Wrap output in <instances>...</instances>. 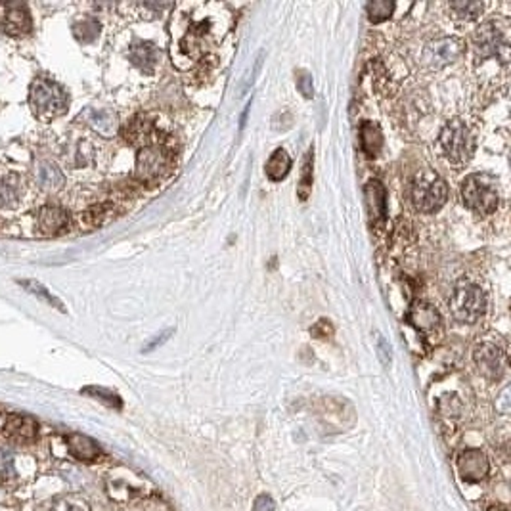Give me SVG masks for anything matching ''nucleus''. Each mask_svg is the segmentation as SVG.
<instances>
[{"label": "nucleus", "mask_w": 511, "mask_h": 511, "mask_svg": "<svg viewBox=\"0 0 511 511\" xmlns=\"http://www.w3.org/2000/svg\"><path fill=\"white\" fill-rule=\"evenodd\" d=\"M461 199L477 215H490L498 209L500 192L496 178L486 172H475L461 184Z\"/></svg>", "instance_id": "obj_1"}, {"label": "nucleus", "mask_w": 511, "mask_h": 511, "mask_svg": "<svg viewBox=\"0 0 511 511\" xmlns=\"http://www.w3.org/2000/svg\"><path fill=\"white\" fill-rule=\"evenodd\" d=\"M29 104L38 119H56L67 108V94L48 77H37L29 89Z\"/></svg>", "instance_id": "obj_2"}, {"label": "nucleus", "mask_w": 511, "mask_h": 511, "mask_svg": "<svg viewBox=\"0 0 511 511\" xmlns=\"http://www.w3.org/2000/svg\"><path fill=\"white\" fill-rule=\"evenodd\" d=\"M412 203L422 213H436L449 199V186L435 170H419L412 182Z\"/></svg>", "instance_id": "obj_3"}, {"label": "nucleus", "mask_w": 511, "mask_h": 511, "mask_svg": "<svg viewBox=\"0 0 511 511\" xmlns=\"http://www.w3.org/2000/svg\"><path fill=\"white\" fill-rule=\"evenodd\" d=\"M449 307L456 322L477 324L486 312L485 291L471 282H460L450 295Z\"/></svg>", "instance_id": "obj_4"}, {"label": "nucleus", "mask_w": 511, "mask_h": 511, "mask_svg": "<svg viewBox=\"0 0 511 511\" xmlns=\"http://www.w3.org/2000/svg\"><path fill=\"white\" fill-rule=\"evenodd\" d=\"M439 145H441L442 155L449 159L450 163L463 165L473 158L475 140L471 136V131L460 119H452L442 126L439 134Z\"/></svg>", "instance_id": "obj_5"}, {"label": "nucleus", "mask_w": 511, "mask_h": 511, "mask_svg": "<svg viewBox=\"0 0 511 511\" xmlns=\"http://www.w3.org/2000/svg\"><path fill=\"white\" fill-rule=\"evenodd\" d=\"M172 158L163 145L152 144L140 148L136 155V178L142 182H155L170 170Z\"/></svg>", "instance_id": "obj_6"}, {"label": "nucleus", "mask_w": 511, "mask_h": 511, "mask_svg": "<svg viewBox=\"0 0 511 511\" xmlns=\"http://www.w3.org/2000/svg\"><path fill=\"white\" fill-rule=\"evenodd\" d=\"M473 48L477 57L486 60V57H500L502 63H507V50L510 46L505 43L504 33L500 31V27L494 21H486L475 31L473 35Z\"/></svg>", "instance_id": "obj_7"}, {"label": "nucleus", "mask_w": 511, "mask_h": 511, "mask_svg": "<svg viewBox=\"0 0 511 511\" xmlns=\"http://www.w3.org/2000/svg\"><path fill=\"white\" fill-rule=\"evenodd\" d=\"M463 40L458 37H444L436 38L433 43L425 46L423 50V63L431 70H441L450 63H454L458 57L463 54Z\"/></svg>", "instance_id": "obj_8"}, {"label": "nucleus", "mask_w": 511, "mask_h": 511, "mask_svg": "<svg viewBox=\"0 0 511 511\" xmlns=\"http://www.w3.org/2000/svg\"><path fill=\"white\" fill-rule=\"evenodd\" d=\"M406 318L410 326H414L417 334H422L423 337L433 341H439L442 337V318L433 304L425 301L412 304Z\"/></svg>", "instance_id": "obj_9"}, {"label": "nucleus", "mask_w": 511, "mask_h": 511, "mask_svg": "<svg viewBox=\"0 0 511 511\" xmlns=\"http://www.w3.org/2000/svg\"><path fill=\"white\" fill-rule=\"evenodd\" d=\"M473 360L479 373L488 381H500L505 372V354L493 343H480L473 351Z\"/></svg>", "instance_id": "obj_10"}, {"label": "nucleus", "mask_w": 511, "mask_h": 511, "mask_svg": "<svg viewBox=\"0 0 511 511\" xmlns=\"http://www.w3.org/2000/svg\"><path fill=\"white\" fill-rule=\"evenodd\" d=\"M456 467L466 483H480L490 473V461L485 452L479 449L461 450L456 458Z\"/></svg>", "instance_id": "obj_11"}, {"label": "nucleus", "mask_w": 511, "mask_h": 511, "mask_svg": "<svg viewBox=\"0 0 511 511\" xmlns=\"http://www.w3.org/2000/svg\"><path fill=\"white\" fill-rule=\"evenodd\" d=\"M0 31L8 35H26L31 31L27 8L18 2H0Z\"/></svg>", "instance_id": "obj_12"}, {"label": "nucleus", "mask_w": 511, "mask_h": 511, "mask_svg": "<svg viewBox=\"0 0 511 511\" xmlns=\"http://www.w3.org/2000/svg\"><path fill=\"white\" fill-rule=\"evenodd\" d=\"M2 433L13 442H31L38 433L37 422L31 416H23V414H12L8 416Z\"/></svg>", "instance_id": "obj_13"}, {"label": "nucleus", "mask_w": 511, "mask_h": 511, "mask_svg": "<svg viewBox=\"0 0 511 511\" xmlns=\"http://www.w3.org/2000/svg\"><path fill=\"white\" fill-rule=\"evenodd\" d=\"M366 205L372 224H381L387 219V192L379 180H370L364 188Z\"/></svg>", "instance_id": "obj_14"}, {"label": "nucleus", "mask_w": 511, "mask_h": 511, "mask_svg": "<svg viewBox=\"0 0 511 511\" xmlns=\"http://www.w3.org/2000/svg\"><path fill=\"white\" fill-rule=\"evenodd\" d=\"M81 119L101 136H114L117 131V117L109 109H84L81 114Z\"/></svg>", "instance_id": "obj_15"}, {"label": "nucleus", "mask_w": 511, "mask_h": 511, "mask_svg": "<svg viewBox=\"0 0 511 511\" xmlns=\"http://www.w3.org/2000/svg\"><path fill=\"white\" fill-rule=\"evenodd\" d=\"M38 230L45 233V236H57L62 233L67 224H70V215L63 211L62 207H45L38 213Z\"/></svg>", "instance_id": "obj_16"}, {"label": "nucleus", "mask_w": 511, "mask_h": 511, "mask_svg": "<svg viewBox=\"0 0 511 511\" xmlns=\"http://www.w3.org/2000/svg\"><path fill=\"white\" fill-rule=\"evenodd\" d=\"M65 442H67V449H70L71 456L77 458L79 461H87V463H90V461L98 460V456H100V446H98V442L92 441V439L87 435L71 433V435H67Z\"/></svg>", "instance_id": "obj_17"}, {"label": "nucleus", "mask_w": 511, "mask_h": 511, "mask_svg": "<svg viewBox=\"0 0 511 511\" xmlns=\"http://www.w3.org/2000/svg\"><path fill=\"white\" fill-rule=\"evenodd\" d=\"M153 125L152 123H148L145 119H140L136 117L134 121L128 123L125 131V138L126 142H131L134 145H140V148H145V145H152L155 144V138H153Z\"/></svg>", "instance_id": "obj_18"}, {"label": "nucleus", "mask_w": 511, "mask_h": 511, "mask_svg": "<svg viewBox=\"0 0 511 511\" xmlns=\"http://www.w3.org/2000/svg\"><path fill=\"white\" fill-rule=\"evenodd\" d=\"M360 145H362V150H364L368 158H375L381 152V148H383V133H381L379 125H375L372 121L362 123V126H360Z\"/></svg>", "instance_id": "obj_19"}, {"label": "nucleus", "mask_w": 511, "mask_h": 511, "mask_svg": "<svg viewBox=\"0 0 511 511\" xmlns=\"http://www.w3.org/2000/svg\"><path fill=\"white\" fill-rule=\"evenodd\" d=\"M128 57L134 65H138L140 70L145 71V73H152L159 60V52L152 43H138L131 48Z\"/></svg>", "instance_id": "obj_20"}, {"label": "nucleus", "mask_w": 511, "mask_h": 511, "mask_svg": "<svg viewBox=\"0 0 511 511\" xmlns=\"http://www.w3.org/2000/svg\"><path fill=\"white\" fill-rule=\"evenodd\" d=\"M290 169H291V158L287 155L285 150H276V152L272 153L270 159H268V163H266V177L274 180V182H280V180H284L287 175H290Z\"/></svg>", "instance_id": "obj_21"}, {"label": "nucleus", "mask_w": 511, "mask_h": 511, "mask_svg": "<svg viewBox=\"0 0 511 511\" xmlns=\"http://www.w3.org/2000/svg\"><path fill=\"white\" fill-rule=\"evenodd\" d=\"M37 184L46 192H54V189L62 188L63 175L62 170L57 169L54 163H40L37 167Z\"/></svg>", "instance_id": "obj_22"}, {"label": "nucleus", "mask_w": 511, "mask_h": 511, "mask_svg": "<svg viewBox=\"0 0 511 511\" xmlns=\"http://www.w3.org/2000/svg\"><path fill=\"white\" fill-rule=\"evenodd\" d=\"M450 10L456 13V18L466 19H477L483 13V4L480 2H469V0H458V2H450Z\"/></svg>", "instance_id": "obj_23"}, {"label": "nucleus", "mask_w": 511, "mask_h": 511, "mask_svg": "<svg viewBox=\"0 0 511 511\" xmlns=\"http://www.w3.org/2000/svg\"><path fill=\"white\" fill-rule=\"evenodd\" d=\"M392 10H395V4L389 0H373V2H368L366 6L370 21H373V23H381V21L391 18Z\"/></svg>", "instance_id": "obj_24"}, {"label": "nucleus", "mask_w": 511, "mask_h": 511, "mask_svg": "<svg viewBox=\"0 0 511 511\" xmlns=\"http://www.w3.org/2000/svg\"><path fill=\"white\" fill-rule=\"evenodd\" d=\"M310 188H312V150L304 158L303 169H301V182L297 186V194L301 197V202L309 199Z\"/></svg>", "instance_id": "obj_25"}, {"label": "nucleus", "mask_w": 511, "mask_h": 511, "mask_svg": "<svg viewBox=\"0 0 511 511\" xmlns=\"http://www.w3.org/2000/svg\"><path fill=\"white\" fill-rule=\"evenodd\" d=\"M50 511H89L87 504L79 498H73V496H65V498L56 500L52 504Z\"/></svg>", "instance_id": "obj_26"}, {"label": "nucleus", "mask_w": 511, "mask_h": 511, "mask_svg": "<svg viewBox=\"0 0 511 511\" xmlns=\"http://www.w3.org/2000/svg\"><path fill=\"white\" fill-rule=\"evenodd\" d=\"M87 395H92L94 398L101 400L104 404H108V406H115V408H121V398L115 395V392L108 391V389H101V387H87L84 389Z\"/></svg>", "instance_id": "obj_27"}, {"label": "nucleus", "mask_w": 511, "mask_h": 511, "mask_svg": "<svg viewBox=\"0 0 511 511\" xmlns=\"http://www.w3.org/2000/svg\"><path fill=\"white\" fill-rule=\"evenodd\" d=\"M98 31H100V26L96 21H92V19H87V21H81L79 26H75L77 38L82 40V43H90L92 38H96Z\"/></svg>", "instance_id": "obj_28"}, {"label": "nucleus", "mask_w": 511, "mask_h": 511, "mask_svg": "<svg viewBox=\"0 0 511 511\" xmlns=\"http://www.w3.org/2000/svg\"><path fill=\"white\" fill-rule=\"evenodd\" d=\"M0 477L2 479H13L16 477V466H13V456L8 450H0Z\"/></svg>", "instance_id": "obj_29"}, {"label": "nucleus", "mask_w": 511, "mask_h": 511, "mask_svg": "<svg viewBox=\"0 0 511 511\" xmlns=\"http://www.w3.org/2000/svg\"><path fill=\"white\" fill-rule=\"evenodd\" d=\"M19 284L23 285L26 290H29L33 293V295H38L40 299H45V301H48L50 304H54L56 309H62V304H60V301L57 299H54V297L48 293V290H45L43 285L37 284V282H19Z\"/></svg>", "instance_id": "obj_30"}, {"label": "nucleus", "mask_w": 511, "mask_h": 511, "mask_svg": "<svg viewBox=\"0 0 511 511\" xmlns=\"http://www.w3.org/2000/svg\"><path fill=\"white\" fill-rule=\"evenodd\" d=\"M18 199V184L16 180H4L0 182V202L4 205H10Z\"/></svg>", "instance_id": "obj_31"}, {"label": "nucleus", "mask_w": 511, "mask_h": 511, "mask_svg": "<svg viewBox=\"0 0 511 511\" xmlns=\"http://www.w3.org/2000/svg\"><path fill=\"white\" fill-rule=\"evenodd\" d=\"M375 347H378V356L381 360V364L385 368L391 366V345L387 343L383 335L375 334Z\"/></svg>", "instance_id": "obj_32"}, {"label": "nucleus", "mask_w": 511, "mask_h": 511, "mask_svg": "<svg viewBox=\"0 0 511 511\" xmlns=\"http://www.w3.org/2000/svg\"><path fill=\"white\" fill-rule=\"evenodd\" d=\"M297 89L304 98H312L314 96V87H312V77L307 71H297Z\"/></svg>", "instance_id": "obj_33"}, {"label": "nucleus", "mask_w": 511, "mask_h": 511, "mask_svg": "<svg viewBox=\"0 0 511 511\" xmlns=\"http://www.w3.org/2000/svg\"><path fill=\"white\" fill-rule=\"evenodd\" d=\"M312 335L318 337V339H329L334 335V328H331L329 320H320V322L316 324L314 328H312Z\"/></svg>", "instance_id": "obj_34"}, {"label": "nucleus", "mask_w": 511, "mask_h": 511, "mask_svg": "<svg viewBox=\"0 0 511 511\" xmlns=\"http://www.w3.org/2000/svg\"><path fill=\"white\" fill-rule=\"evenodd\" d=\"M274 510H276V504H274V500H272V496H268V494H260V496H257L255 504H253V511H274Z\"/></svg>", "instance_id": "obj_35"}, {"label": "nucleus", "mask_w": 511, "mask_h": 511, "mask_svg": "<svg viewBox=\"0 0 511 511\" xmlns=\"http://www.w3.org/2000/svg\"><path fill=\"white\" fill-rule=\"evenodd\" d=\"M172 334H175V328L167 329V331H163V334H161V335H158V337H155V339H153L152 343H150V345H148V347L144 348V351H145V353H148V351H153V348L159 347V345H163L165 341L169 339V335H172Z\"/></svg>", "instance_id": "obj_36"}, {"label": "nucleus", "mask_w": 511, "mask_h": 511, "mask_svg": "<svg viewBox=\"0 0 511 511\" xmlns=\"http://www.w3.org/2000/svg\"><path fill=\"white\" fill-rule=\"evenodd\" d=\"M507 397H510V389L505 387L504 391H502V395H500V404H498V410L502 412L504 416L510 412V398Z\"/></svg>", "instance_id": "obj_37"}, {"label": "nucleus", "mask_w": 511, "mask_h": 511, "mask_svg": "<svg viewBox=\"0 0 511 511\" xmlns=\"http://www.w3.org/2000/svg\"><path fill=\"white\" fill-rule=\"evenodd\" d=\"M488 511H507L504 505H493V507H488Z\"/></svg>", "instance_id": "obj_38"}]
</instances>
